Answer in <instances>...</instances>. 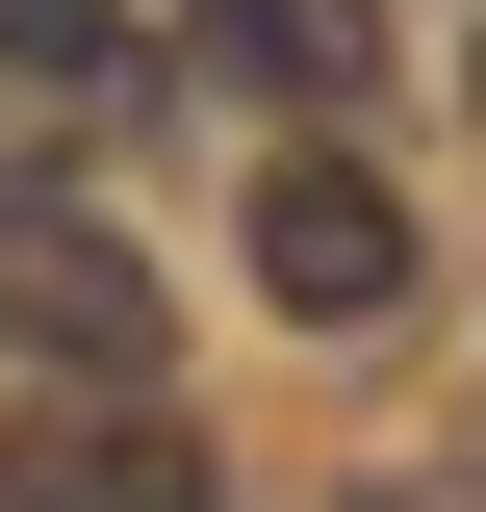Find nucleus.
I'll return each instance as SVG.
<instances>
[{"label":"nucleus","mask_w":486,"mask_h":512,"mask_svg":"<svg viewBox=\"0 0 486 512\" xmlns=\"http://www.w3.org/2000/svg\"><path fill=\"white\" fill-rule=\"evenodd\" d=\"M231 26V77H282V103H359L384 77V0H205Z\"/></svg>","instance_id":"5"},{"label":"nucleus","mask_w":486,"mask_h":512,"mask_svg":"<svg viewBox=\"0 0 486 512\" xmlns=\"http://www.w3.org/2000/svg\"><path fill=\"white\" fill-rule=\"evenodd\" d=\"M333 512H486V461H359Z\"/></svg>","instance_id":"6"},{"label":"nucleus","mask_w":486,"mask_h":512,"mask_svg":"<svg viewBox=\"0 0 486 512\" xmlns=\"http://www.w3.org/2000/svg\"><path fill=\"white\" fill-rule=\"evenodd\" d=\"M0 359H26V384H154V359H180L154 256H128L77 180H52V205H0Z\"/></svg>","instance_id":"2"},{"label":"nucleus","mask_w":486,"mask_h":512,"mask_svg":"<svg viewBox=\"0 0 486 512\" xmlns=\"http://www.w3.org/2000/svg\"><path fill=\"white\" fill-rule=\"evenodd\" d=\"M231 256H256V308H282V333H384V308L435 282V256H410V180H384L359 128H282L256 205H231Z\"/></svg>","instance_id":"1"},{"label":"nucleus","mask_w":486,"mask_h":512,"mask_svg":"<svg viewBox=\"0 0 486 512\" xmlns=\"http://www.w3.org/2000/svg\"><path fill=\"white\" fill-rule=\"evenodd\" d=\"M0 512H231L180 384H26L0 410Z\"/></svg>","instance_id":"3"},{"label":"nucleus","mask_w":486,"mask_h":512,"mask_svg":"<svg viewBox=\"0 0 486 512\" xmlns=\"http://www.w3.org/2000/svg\"><path fill=\"white\" fill-rule=\"evenodd\" d=\"M128 103H154V52H128L103 0H0V205H52Z\"/></svg>","instance_id":"4"}]
</instances>
